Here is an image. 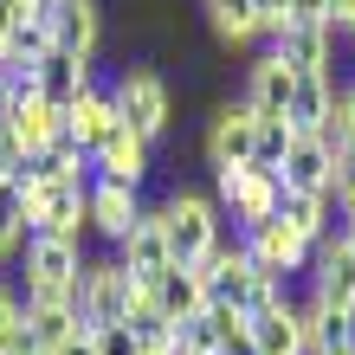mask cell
<instances>
[{
    "label": "cell",
    "mask_w": 355,
    "mask_h": 355,
    "mask_svg": "<svg viewBox=\"0 0 355 355\" xmlns=\"http://www.w3.org/2000/svg\"><path fill=\"white\" fill-rule=\"evenodd\" d=\"M136 297H142V284H136L110 252H85L78 284L65 291V310L78 317V336H97V329H116L123 317H130Z\"/></svg>",
    "instance_id": "cell-1"
},
{
    "label": "cell",
    "mask_w": 355,
    "mask_h": 355,
    "mask_svg": "<svg viewBox=\"0 0 355 355\" xmlns=\"http://www.w3.org/2000/svg\"><path fill=\"white\" fill-rule=\"evenodd\" d=\"M110 85V103H116V116H123V130H136L142 142H155L175 130V85L162 78L149 58H136V65H123L116 78H103Z\"/></svg>",
    "instance_id": "cell-2"
},
{
    "label": "cell",
    "mask_w": 355,
    "mask_h": 355,
    "mask_svg": "<svg viewBox=\"0 0 355 355\" xmlns=\"http://www.w3.org/2000/svg\"><path fill=\"white\" fill-rule=\"evenodd\" d=\"M155 220H162V233H168L175 265H207V252L226 239L220 207H214V194H200V187H168V194H155Z\"/></svg>",
    "instance_id": "cell-3"
},
{
    "label": "cell",
    "mask_w": 355,
    "mask_h": 355,
    "mask_svg": "<svg viewBox=\"0 0 355 355\" xmlns=\"http://www.w3.org/2000/svg\"><path fill=\"white\" fill-rule=\"evenodd\" d=\"M26 200V239H71V245H91V226H85V181H33L19 187Z\"/></svg>",
    "instance_id": "cell-4"
},
{
    "label": "cell",
    "mask_w": 355,
    "mask_h": 355,
    "mask_svg": "<svg viewBox=\"0 0 355 355\" xmlns=\"http://www.w3.org/2000/svg\"><path fill=\"white\" fill-rule=\"evenodd\" d=\"M78 265H85V245L71 239H26L19 252V304H65V291L78 284Z\"/></svg>",
    "instance_id": "cell-5"
},
{
    "label": "cell",
    "mask_w": 355,
    "mask_h": 355,
    "mask_svg": "<svg viewBox=\"0 0 355 355\" xmlns=\"http://www.w3.org/2000/svg\"><path fill=\"white\" fill-rule=\"evenodd\" d=\"M278 194H284V181L265 168H220L214 175V207H220V220H233V233H252V226L278 220Z\"/></svg>",
    "instance_id": "cell-6"
},
{
    "label": "cell",
    "mask_w": 355,
    "mask_h": 355,
    "mask_svg": "<svg viewBox=\"0 0 355 355\" xmlns=\"http://www.w3.org/2000/svg\"><path fill=\"white\" fill-rule=\"evenodd\" d=\"M142 207H149V187H123V181H85V226L91 239H103V252H116L123 239L142 226Z\"/></svg>",
    "instance_id": "cell-7"
},
{
    "label": "cell",
    "mask_w": 355,
    "mask_h": 355,
    "mask_svg": "<svg viewBox=\"0 0 355 355\" xmlns=\"http://www.w3.org/2000/svg\"><path fill=\"white\" fill-rule=\"evenodd\" d=\"M252 136H259V116L245 110L239 97H220L214 116H207V136H200V155L207 168H252Z\"/></svg>",
    "instance_id": "cell-8"
},
{
    "label": "cell",
    "mask_w": 355,
    "mask_h": 355,
    "mask_svg": "<svg viewBox=\"0 0 355 355\" xmlns=\"http://www.w3.org/2000/svg\"><path fill=\"white\" fill-rule=\"evenodd\" d=\"M265 52H278L284 65H291V78H336L343 33H336V26H317V19H291Z\"/></svg>",
    "instance_id": "cell-9"
},
{
    "label": "cell",
    "mask_w": 355,
    "mask_h": 355,
    "mask_svg": "<svg viewBox=\"0 0 355 355\" xmlns=\"http://www.w3.org/2000/svg\"><path fill=\"white\" fill-rule=\"evenodd\" d=\"M239 245H245V259H252V271L284 278V284H304L310 259H317V245H304L284 220H265V226H252V233H239Z\"/></svg>",
    "instance_id": "cell-10"
},
{
    "label": "cell",
    "mask_w": 355,
    "mask_h": 355,
    "mask_svg": "<svg viewBox=\"0 0 355 355\" xmlns=\"http://www.w3.org/2000/svg\"><path fill=\"white\" fill-rule=\"evenodd\" d=\"M304 304H317V310H355V252L343 239H329V245H317V259H310V271H304Z\"/></svg>",
    "instance_id": "cell-11"
},
{
    "label": "cell",
    "mask_w": 355,
    "mask_h": 355,
    "mask_svg": "<svg viewBox=\"0 0 355 355\" xmlns=\"http://www.w3.org/2000/svg\"><path fill=\"white\" fill-rule=\"evenodd\" d=\"M91 175H97V181H123V187H149L155 149H149L136 130H123V123H116V130L91 149Z\"/></svg>",
    "instance_id": "cell-12"
},
{
    "label": "cell",
    "mask_w": 355,
    "mask_h": 355,
    "mask_svg": "<svg viewBox=\"0 0 355 355\" xmlns=\"http://www.w3.org/2000/svg\"><path fill=\"white\" fill-rule=\"evenodd\" d=\"M110 259H116L123 271H130V278H136L142 291H149V284L162 278V271L175 265V252H168V233H162V220H155V194H149V207H142V226H136V233L116 245Z\"/></svg>",
    "instance_id": "cell-13"
},
{
    "label": "cell",
    "mask_w": 355,
    "mask_h": 355,
    "mask_svg": "<svg viewBox=\"0 0 355 355\" xmlns=\"http://www.w3.org/2000/svg\"><path fill=\"white\" fill-rule=\"evenodd\" d=\"M291 85H297V78H291L284 58H278V52H259L252 65H245V91H239V103H245L259 123H271V116H284Z\"/></svg>",
    "instance_id": "cell-14"
},
{
    "label": "cell",
    "mask_w": 355,
    "mask_h": 355,
    "mask_svg": "<svg viewBox=\"0 0 355 355\" xmlns=\"http://www.w3.org/2000/svg\"><path fill=\"white\" fill-rule=\"evenodd\" d=\"M149 297H155V310H162L175 329L194 323L200 310H207V278H200V265H168V271L149 284Z\"/></svg>",
    "instance_id": "cell-15"
},
{
    "label": "cell",
    "mask_w": 355,
    "mask_h": 355,
    "mask_svg": "<svg viewBox=\"0 0 355 355\" xmlns=\"http://www.w3.org/2000/svg\"><path fill=\"white\" fill-rule=\"evenodd\" d=\"M52 46L97 65V52H103V7H97V0H71V7H52Z\"/></svg>",
    "instance_id": "cell-16"
},
{
    "label": "cell",
    "mask_w": 355,
    "mask_h": 355,
    "mask_svg": "<svg viewBox=\"0 0 355 355\" xmlns=\"http://www.w3.org/2000/svg\"><path fill=\"white\" fill-rule=\"evenodd\" d=\"M91 85H97V65H91V58H71V52H58V46L39 58V97H46L52 110H71Z\"/></svg>",
    "instance_id": "cell-17"
},
{
    "label": "cell",
    "mask_w": 355,
    "mask_h": 355,
    "mask_svg": "<svg viewBox=\"0 0 355 355\" xmlns=\"http://www.w3.org/2000/svg\"><path fill=\"white\" fill-rule=\"evenodd\" d=\"M329 175H336V149H329L323 136H297L291 155H284V168H278V181L297 187V194H329Z\"/></svg>",
    "instance_id": "cell-18"
},
{
    "label": "cell",
    "mask_w": 355,
    "mask_h": 355,
    "mask_svg": "<svg viewBox=\"0 0 355 355\" xmlns=\"http://www.w3.org/2000/svg\"><path fill=\"white\" fill-rule=\"evenodd\" d=\"M58 130H65V110H52L46 97H19V103H13V116H7V136H13L19 162L39 155V149H52V136H58Z\"/></svg>",
    "instance_id": "cell-19"
},
{
    "label": "cell",
    "mask_w": 355,
    "mask_h": 355,
    "mask_svg": "<svg viewBox=\"0 0 355 355\" xmlns=\"http://www.w3.org/2000/svg\"><path fill=\"white\" fill-rule=\"evenodd\" d=\"M336 85H343V78H297V85H291V103H284L291 136H323L329 103H336Z\"/></svg>",
    "instance_id": "cell-20"
},
{
    "label": "cell",
    "mask_w": 355,
    "mask_h": 355,
    "mask_svg": "<svg viewBox=\"0 0 355 355\" xmlns=\"http://www.w3.org/2000/svg\"><path fill=\"white\" fill-rule=\"evenodd\" d=\"M116 123H123V116H116V103H110V85H103V78H97V85H91L85 97H78L71 110H65V130L78 136V149H85V155H91L97 142L116 130Z\"/></svg>",
    "instance_id": "cell-21"
},
{
    "label": "cell",
    "mask_w": 355,
    "mask_h": 355,
    "mask_svg": "<svg viewBox=\"0 0 355 355\" xmlns=\"http://www.w3.org/2000/svg\"><path fill=\"white\" fill-rule=\"evenodd\" d=\"M252 355H304V323H297V297L252 317Z\"/></svg>",
    "instance_id": "cell-22"
},
{
    "label": "cell",
    "mask_w": 355,
    "mask_h": 355,
    "mask_svg": "<svg viewBox=\"0 0 355 355\" xmlns=\"http://www.w3.org/2000/svg\"><path fill=\"white\" fill-rule=\"evenodd\" d=\"M200 13H207V26H214L220 46H252V39H259L252 0H200Z\"/></svg>",
    "instance_id": "cell-23"
},
{
    "label": "cell",
    "mask_w": 355,
    "mask_h": 355,
    "mask_svg": "<svg viewBox=\"0 0 355 355\" xmlns=\"http://www.w3.org/2000/svg\"><path fill=\"white\" fill-rule=\"evenodd\" d=\"M26 329H33V349L39 355H58L65 343H78V317L65 304H26Z\"/></svg>",
    "instance_id": "cell-24"
},
{
    "label": "cell",
    "mask_w": 355,
    "mask_h": 355,
    "mask_svg": "<svg viewBox=\"0 0 355 355\" xmlns=\"http://www.w3.org/2000/svg\"><path fill=\"white\" fill-rule=\"evenodd\" d=\"M19 252H26V200H19V187L7 181L0 187V271L19 265Z\"/></svg>",
    "instance_id": "cell-25"
},
{
    "label": "cell",
    "mask_w": 355,
    "mask_h": 355,
    "mask_svg": "<svg viewBox=\"0 0 355 355\" xmlns=\"http://www.w3.org/2000/svg\"><path fill=\"white\" fill-rule=\"evenodd\" d=\"M291 123L284 116H271V123H259V136H252V168H265V175H278L284 168V155H291Z\"/></svg>",
    "instance_id": "cell-26"
},
{
    "label": "cell",
    "mask_w": 355,
    "mask_h": 355,
    "mask_svg": "<svg viewBox=\"0 0 355 355\" xmlns=\"http://www.w3.org/2000/svg\"><path fill=\"white\" fill-rule=\"evenodd\" d=\"M323 142L329 149H355V85H336V103H329V123H323Z\"/></svg>",
    "instance_id": "cell-27"
},
{
    "label": "cell",
    "mask_w": 355,
    "mask_h": 355,
    "mask_svg": "<svg viewBox=\"0 0 355 355\" xmlns=\"http://www.w3.org/2000/svg\"><path fill=\"white\" fill-rule=\"evenodd\" d=\"M329 200L343 207V214H355V149L336 155V175H329Z\"/></svg>",
    "instance_id": "cell-28"
},
{
    "label": "cell",
    "mask_w": 355,
    "mask_h": 355,
    "mask_svg": "<svg viewBox=\"0 0 355 355\" xmlns=\"http://www.w3.org/2000/svg\"><path fill=\"white\" fill-rule=\"evenodd\" d=\"M252 13H259V39H278L291 26V0H252Z\"/></svg>",
    "instance_id": "cell-29"
},
{
    "label": "cell",
    "mask_w": 355,
    "mask_h": 355,
    "mask_svg": "<svg viewBox=\"0 0 355 355\" xmlns=\"http://www.w3.org/2000/svg\"><path fill=\"white\" fill-rule=\"evenodd\" d=\"M91 349H97V355H142V349H136V336H130L123 323H116V329H97Z\"/></svg>",
    "instance_id": "cell-30"
},
{
    "label": "cell",
    "mask_w": 355,
    "mask_h": 355,
    "mask_svg": "<svg viewBox=\"0 0 355 355\" xmlns=\"http://www.w3.org/2000/svg\"><path fill=\"white\" fill-rule=\"evenodd\" d=\"M19 317H26V304H19V291H13L7 278H0V336H7V329H13Z\"/></svg>",
    "instance_id": "cell-31"
},
{
    "label": "cell",
    "mask_w": 355,
    "mask_h": 355,
    "mask_svg": "<svg viewBox=\"0 0 355 355\" xmlns=\"http://www.w3.org/2000/svg\"><path fill=\"white\" fill-rule=\"evenodd\" d=\"M291 19H317V26H329V0H291Z\"/></svg>",
    "instance_id": "cell-32"
},
{
    "label": "cell",
    "mask_w": 355,
    "mask_h": 355,
    "mask_svg": "<svg viewBox=\"0 0 355 355\" xmlns=\"http://www.w3.org/2000/svg\"><path fill=\"white\" fill-rule=\"evenodd\" d=\"M329 26H336V33L355 26V0H329Z\"/></svg>",
    "instance_id": "cell-33"
},
{
    "label": "cell",
    "mask_w": 355,
    "mask_h": 355,
    "mask_svg": "<svg viewBox=\"0 0 355 355\" xmlns=\"http://www.w3.org/2000/svg\"><path fill=\"white\" fill-rule=\"evenodd\" d=\"M7 46H13V7L0 0V52H7Z\"/></svg>",
    "instance_id": "cell-34"
},
{
    "label": "cell",
    "mask_w": 355,
    "mask_h": 355,
    "mask_svg": "<svg viewBox=\"0 0 355 355\" xmlns=\"http://www.w3.org/2000/svg\"><path fill=\"white\" fill-rule=\"evenodd\" d=\"M58 355H97V349H91V336H78V343H65Z\"/></svg>",
    "instance_id": "cell-35"
},
{
    "label": "cell",
    "mask_w": 355,
    "mask_h": 355,
    "mask_svg": "<svg viewBox=\"0 0 355 355\" xmlns=\"http://www.w3.org/2000/svg\"><path fill=\"white\" fill-rule=\"evenodd\" d=\"M343 245L355 252V214H343Z\"/></svg>",
    "instance_id": "cell-36"
},
{
    "label": "cell",
    "mask_w": 355,
    "mask_h": 355,
    "mask_svg": "<svg viewBox=\"0 0 355 355\" xmlns=\"http://www.w3.org/2000/svg\"><path fill=\"white\" fill-rule=\"evenodd\" d=\"M0 187H7V162H0Z\"/></svg>",
    "instance_id": "cell-37"
},
{
    "label": "cell",
    "mask_w": 355,
    "mask_h": 355,
    "mask_svg": "<svg viewBox=\"0 0 355 355\" xmlns=\"http://www.w3.org/2000/svg\"><path fill=\"white\" fill-rule=\"evenodd\" d=\"M343 355H355V349H343Z\"/></svg>",
    "instance_id": "cell-38"
}]
</instances>
